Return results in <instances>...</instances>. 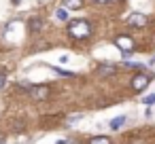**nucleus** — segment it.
Masks as SVG:
<instances>
[{
  "mask_svg": "<svg viewBox=\"0 0 155 144\" xmlns=\"http://www.w3.org/2000/svg\"><path fill=\"white\" fill-rule=\"evenodd\" d=\"M68 34H70L72 38H77V40H83V38H87V36L91 34V26H89V21H85V19H74V21L68 26Z\"/></svg>",
  "mask_w": 155,
  "mask_h": 144,
  "instance_id": "1",
  "label": "nucleus"
},
{
  "mask_svg": "<svg viewBox=\"0 0 155 144\" xmlns=\"http://www.w3.org/2000/svg\"><path fill=\"white\" fill-rule=\"evenodd\" d=\"M28 93H30L34 100L45 102V100H49V95H51V87H49V85H30V87H28Z\"/></svg>",
  "mask_w": 155,
  "mask_h": 144,
  "instance_id": "2",
  "label": "nucleus"
},
{
  "mask_svg": "<svg viewBox=\"0 0 155 144\" xmlns=\"http://www.w3.org/2000/svg\"><path fill=\"white\" fill-rule=\"evenodd\" d=\"M115 45L121 49V55H123V57H130V55L134 53V47H136L130 36H117V38H115Z\"/></svg>",
  "mask_w": 155,
  "mask_h": 144,
  "instance_id": "3",
  "label": "nucleus"
},
{
  "mask_svg": "<svg viewBox=\"0 0 155 144\" xmlns=\"http://www.w3.org/2000/svg\"><path fill=\"white\" fill-rule=\"evenodd\" d=\"M149 83H151V74H136L134 78H132V89L134 91H142V89H147L149 87Z\"/></svg>",
  "mask_w": 155,
  "mask_h": 144,
  "instance_id": "4",
  "label": "nucleus"
},
{
  "mask_svg": "<svg viewBox=\"0 0 155 144\" xmlns=\"http://www.w3.org/2000/svg\"><path fill=\"white\" fill-rule=\"evenodd\" d=\"M125 24L132 26V28H144V26H147V17H144L142 13H132V15L125 19Z\"/></svg>",
  "mask_w": 155,
  "mask_h": 144,
  "instance_id": "5",
  "label": "nucleus"
},
{
  "mask_svg": "<svg viewBox=\"0 0 155 144\" xmlns=\"http://www.w3.org/2000/svg\"><path fill=\"white\" fill-rule=\"evenodd\" d=\"M43 30V19L41 17H30V32H41Z\"/></svg>",
  "mask_w": 155,
  "mask_h": 144,
  "instance_id": "6",
  "label": "nucleus"
},
{
  "mask_svg": "<svg viewBox=\"0 0 155 144\" xmlns=\"http://www.w3.org/2000/svg\"><path fill=\"white\" fill-rule=\"evenodd\" d=\"M66 9H72V11H79L83 9V0H62Z\"/></svg>",
  "mask_w": 155,
  "mask_h": 144,
  "instance_id": "7",
  "label": "nucleus"
},
{
  "mask_svg": "<svg viewBox=\"0 0 155 144\" xmlns=\"http://www.w3.org/2000/svg\"><path fill=\"white\" fill-rule=\"evenodd\" d=\"M125 121H127L125 117H115V119L110 121V129H113V131H117V129H121V127L125 125Z\"/></svg>",
  "mask_w": 155,
  "mask_h": 144,
  "instance_id": "8",
  "label": "nucleus"
},
{
  "mask_svg": "<svg viewBox=\"0 0 155 144\" xmlns=\"http://www.w3.org/2000/svg\"><path fill=\"white\" fill-rule=\"evenodd\" d=\"M98 72H100L102 76H104V74H115V66H113V64H106V66L102 64V66L98 68Z\"/></svg>",
  "mask_w": 155,
  "mask_h": 144,
  "instance_id": "9",
  "label": "nucleus"
},
{
  "mask_svg": "<svg viewBox=\"0 0 155 144\" xmlns=\"http://www.w3.org/2000/svg\"><path fill=\"white\" fill-rule=\"evenodd\" d=\"M89 144H110V140L106 136H96V138L89 140Z\"/></svg>",
  "mask_w": 155,
  "mask_h": 144,
  "instance_id": "10",
  "label": "nucleus"
},
{
  "mask_svg": "<svg viewBox=\"0 0 155 144\" xmlns=\"http://www.w3.org/2000/svg\"><path fill=\"white\" fill-rule=\"evenodd\" d=\"M142 104H147V106H153V104H155V93H153V95H147V98L142 100Z\"/></svg>",
  "mask_w": 155,
  "mask_h": 144,
  "instance_id": "11",
  "label": "nucleus"
},
{
  "mask_svg": "<svg viewBox=\"0 0 155 144\" xmlns=\"http://www.w3.org/2000/svg\"><path fill=\"white\" fill-rule=\"evenodd\" d=\"M55 17H58V19H66V17H68L66 9H60V11H55Z\"/></svg>",
  "mask_w": 155,
  "mask_h": 144,
  "instance_id": "12",
  "label": "nucleus"
},
{
  "mask_svg": "<svg viewBox=\"0 0 155 144\" xmlns=\"http://www.w3.org/2000/svg\"><path fill=\"white\" fill-rule=\"evenodd\" d=\"M55 72L62 74V76H72V72H68V70H64V68H55Z\"/></svg>",
  "mask_w": 155,
  "mask_h": 144,
  "instance_id": "13",
  "label": "nucleus"
},
{
  "mask_svg": "<svg viewBox=\"0 0 155 144\" xmlns=\"http://www.w3.org/2000/svg\"><path fill=\"white\" fill-rule=\"evenodd\" d=\"M5 85H7V74H5V72H0V89H2Z\"/></svg>",
  "mask_w": 155,
  "mask_h": 144,
  "instance_id": "14",
  "label": "nucleus"
},
{
  "mask_svg": "<svg viewBox=\"0 0 155 144\" xmlns=\"http://www.w3.org/2000/svg\"><path fill=\"white\" fill-rule=\"evenodd\" d=\"M132 144H147V142H144V140H134Z\"/></svg>",
  "mask_w": 155,
  "mask_h": 144,
  "instance_id": "15",
  "label": "nucleus"
},
{
  "mask_svg": "<svg viewBox=\"0 0 155 144\" xmlns=\"http://www.w3.org/2000/svg\"><path fill=\"white\" fill-rule=\"evenodd\" d=\"M0 144H5V133H0Z\"/></svg>",
  "mask_w": 155,
  "mask_h": 144,
  "instance_id": "16",
  "label": "nucleus"
},
{
  "mask_svg": "<svg viewBox=\"0 0 155 144\" xmlns=\"http://www.w3.org/2000/svg\"><path fill=\"white\" fill-rule=\"evenodd\" d=\"M96 2H102L104 5V2H110V0H96Z\"/></svg>",
  "mask_w": 155,
  "mask_h": 144,
  "instance_id": "17",
  "label": "nucleus"
},
{
  "mask_svg": "<svg viewBox=\"0 0 155 144\" xmlns=\"http://www.w3.org/2000/svg\"><path fill=\"white\" fill-rule=\"evenodd\" d=\"M19 2H21V0H13V5H19Z\"/></svg>",
  "mask_w": 155,
  "mask_h": 144,
  "instance_id": "18",
  "label": "nucleus"
}]
</instances>
